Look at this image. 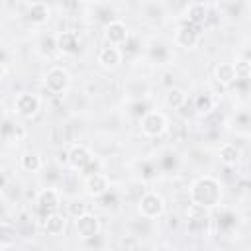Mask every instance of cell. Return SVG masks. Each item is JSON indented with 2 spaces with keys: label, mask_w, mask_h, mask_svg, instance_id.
Segmentation results:
<instances>
[{
  "label": "cell",
  "mask_w": 251,
  "mask_h": 251,
  "mask_svg": "<svg viewBox=\"0 0 251 251\" xmlns=\"http://www.w3.org/2000/svg\"><path fill=\"white\" fill-rule=\"evenodd\" d=\"M194 110L200 116L212 114L216 110V96H214V92H200V94H196V98H194Z\"/></svg>",
  "instance_id": "obj_20"
},
{
  "label": "cell",
  "mask_w": 251,
  "mask_h": 251,
  "mask_svg": "<svg viewBox=\"0 0 251 251\" xmlns=\"http://www.w3.org/2000/svg\"><path fill=\"white\" fill-rule=\"evenodd\" d=\"M57 39V51L61 55H75L80 49V37L76 31H59L55 33Z\"/></svg>",
  "instance_id": "obj_13"
},
{
  "label": "cell",
  "mask_w": 251,
  "mask_h": 251,
  "mask_svg": "<svg viewBox=\"0 0 251 251\" xmlns=\"http://www.w3.org/2000/svg\"><path fill=\"white\" fill-rule=\"evenodd\" d=\"M173 41H175L176 47H180L184 51H192L202 41V27L200 25H194V24H188V22H182L176 27V31H175Z\"/></svg>",
  "instance_id": "obj_5"
},
{
  "label": "cell",
  "mask_w": 251,
  "mask_h": 251,
  "mask_svg": "<svg viewBox=\"0 0 251 251\" xmlns=\"http://www.w3.org/2000/svg\"><path fill=\"white\" fill-rule=\"evenodd\" d=\"M102 231V224H100V218L92 212H86L78 218H75V233L78 239H84V241H90V239H96Z\"/></svg>",
  "instance_id": "obj_8"
},
{
  "label": "cell",
  "mask_w": 251,
  "mask_h": 251,
  "mask_svg": "<svg viewBox=\"0 0 251 251\" xmlns=\"http://www.w3.org/2000/svg\"><path fill=\"white\" fill-rule=\"evenodd\" d=\"M186 100H188V94H186V90L180 88V86H171V88L165 92V104H167L169 108H173V110H180V108L186 104Z\"/></svg>",
  "instance_id": "obj_19"
},
{
  "label": "cell",
  "mask_w": 251,
  "mask_h": 251,
  "mask_svg": "<svg viewBox=\"0 0 251 251\" xmlns=\"http://www.w3.org/2000/svg\"><path fill=\"white\" fill-rule=\"evenodd\" d=\"M208 16H210V6L204 0H192V2H188L186 8H184V12H182L184 22L194 24V25H200V27L208 22Z\"/></svg>",
  "instance_id": "obj_12"
},
{
  "label": "cell",
  "mask_w": 251,
  "mask_h": 251,
  "mask_svg": "<svg viewBox=\"0 0 251 251\" xmlns=\"http://www.w3.org/2000/svg\"><path fill=\"white\" fill-rule=\"evenodd\" d=\"M139 129L145 137H161L169 131V118L159 110H147L139 120Z\"/></svg>",
  "instance_id": "obj_4"
},
{
  "label": "cell",
  "mask_w": 251,
  "mask_h": 251,
  "mask_svg": "<svg viewBox=\"0 0 251 251\" xmlns=\"http://www.w3.org/2000/svg\"><path fill=\"white\" fill-rule=\"evenodd\" d=\"M243 153H241V147L237 143H231V141H226L224 145H220L218 149V159L226 165V167H235L239 161H241Z\"/></svg>",
  "instance_id": "obj_18"
},
{
  "label": "cell",
  "mask_w": 251,
  "mask_h": 251,
  "mask_svg": "<svg viewBox=\"0 0 251 251\" xmlns=\"http://www.w3.org/2000/svg\"><path fill=\"white\" fill-rule=\"evenodd\" d=\"M20 167H22L25 173H39V171L43 169V159H41L39 153H35V151H27V153L22 155V159H20Z\"/></svg>",
  "instance_id": "obj_22"
},
{
  "label": "cell",
  "mask_w": 251,
  "mask_h": 251,
  "mask_svg": "<svg viewBox=\"0 0 251 251\" xmlns=\"http://www.w3.org/2000/svg\"><path fill=\"white\" fill-rule=\"evenodd\" d=\"M43 231L47 235H63L67 231V214H61V212H51V214H45L43 216Z\"/></svg>",
  "instance_id": "obj_14"
},
{
  "label": "cell",
  "mask_w": 251,
  "mask_h": 251,
  "mask_svg": "<svg viewBox=\"0 0 251 251\" xmlns=\"http://www.w3.org/2000/svg\"><path fill=\"white\" fill-rule=\"evenodd\" d=\"M235 76H237V80H247L249 78V75H251V65H249V59L247 57H243V59H239V61H235Z\"/></svg>",
  "instance_id": "obj_25"
},
{
  "label": "cell",
  "mask_w": 251,
  "mask_h": 251,
  "mask_svg": "<svg viewBox=\"0 0 251 251\" xmlns=\"http://www.w3.org/2000/svg\"><path fill=\"white\" fill-rule=\"evenodd\" d=\"M35 204H37V210L41 212V216L51 214V212H59L63 206V194L55 186L41 188L35 196Z\"/></svg>",
  "instance_id": "obj_9"
},
{
  "label": "cell",
  "mask_w": 251,
  "mask_h": 251,
  "mask_svg": "<svg viewBox=\"0 0 251 251\" xmlns=\"http://www.w3.org/2000/svg\"><path fill=\"white\" fill-rule=\"evenodd\" d=\"M67 163L73 171H78V173L86 175L88 169L94 165V153L84 143H75L67 151Z\"/></svg>",
  "instance_id": "obj_6"
},
{
  "label": "cell",
  "mask_w": 251,
  "mask_h": 251,
  "mask_svg": "<svg viewBox=\"0 0 251 251\" xmlns=\"http://www.w3.org/2000/svg\"><path fill=\"white\" fill-rule=\"evenodd\" d=\"M110 188H112V182H110V176L106 173L94 171V173H88L84 176V192L90 198H102Z\"/></svg>",
  "instance_id": "obj_11"
},
{
  "label": "cell",
  "mask_w": 251,
  "mask_h": 251,
  "mask_svg": "<svg viewBox=\"0 0 251 251\" xmlns=\"http://www.w3.org/2000/svg\"><path fill=\"white\" fill-rule=\"evenodd\" d=\"M88 212V204L84 202V200H78V198H75L73 202H69L67 204V218H78V216H82V214H86Z\"/></svg>",
  "instance_id": "obj_24"
},
{
  "label": "cell",
  "mask_w": 251,
  "mask_h": 251,
  "mask_svg": "<svg viewBox=\"0 0 251 251\" xmlns=\"http://www.w3.org/2000/svg\"><path fill=\"white\" fill-rule=\"evenodd\" d=\"M39 53L43 57H53L55 53H59L57 51V39H55V35H43L41 37V41H39Z\"/></svg>",
  "instance_id": "obj_23"
},
{
  "label": "cell",
  "mask_w": 251,
  "mask_h": 251,
  "mask_svg": "<svg viewBox=\"0 0 251 251\" xmlns=\"http://www.w3.org/2000/svg\"><path fill=\"white\" fill-rule=\"evenodd\" d=\"M51 18V10L43 0H33L25 10V20L33 25H43Z\"/></svg>",
  "instance_id": "obj_15"
},
{
  "label": "cell",
  "mask_w": 251,
  "mask_h": 251,
  "mask_svg": "<svg viewBox=\"0 0 251 251\" xmlns=\"http://www.w3.org/2000/svg\"><path fill=\"white\" fill-rule=\"evenodd\" d=\"M41 96L37 92H20L14 100V110L24 120H33L41 110Z\"/></svg>",
  "instance_id": "obj_7"
},
{
  "label": "cell",
  "mask_w": 251,
  "mask_h": 251,
  "mask_svg": "<svg viewBox=\"0 0 251 251\" xmlns=\"http://www.w3.org/2000/svg\"><path fill=\"white\" fill-rule=\"evenodd\" d=\"M0 61H2V63H8V51H6L2 45H0Z\"/></svg>",
  "instance_id": "obj_27"
},
{
  "label": "cell",
  "mask_w": 251,
  "mask_h": 251,
  "mask_svg": "<svg viewBox=\"0 0 251 251\" xmlns=\"http://www.w3.org/2000/svg\"><path fill=\"white\" fill-rule=\"evenodd\" d=\"M186 218H188V224L190 227H196V226H204L210 222V210L202 208V206H196L190 202V206L186 208Z\"/></svg>",
  "instance_id": "obj_21"
},
{
  "label": "cell",
  "mask_w": 251,
  "mask_h": 251,
  "mask_svg": "<svg viewBox=\"0 0 251 251\" xmlns=\"http://www.w3.org/2000/svg\"><path fill=\"white\" fill-rule=\"evenodd\" d=\"M214 80L218 84H222L224 88L231 86L237 82V76H235V67L233 63H227V61H222L214 67Z\"/></svg>",
  "instance_id": "obj_17"
},
{
  "label": "cell",
  "mask_w": 251,
  "mask_h": 251,
  "mask_svg": "<svg viewBox=\"0 0 251 251\" xmlns=\"http://www.w3.org/2000/svg\"><path fill=\"white\" fill-rule=\"evenodd\" d=\"M188 198L192 204L206 210H216L224 202V184L214 175H200L188 186Z\"/></svg>",
  "instance_id": "obj_1"
},
{
  "label": "cell",
  "mask_w": 251,
  "mask_h": 251,
  "mask_svg": "<svg viewBox=\"0 0 251 251\" xmlns=\"http://www.w3.org/2000/svg\"><path fill=\"white\" fill-rule=\"evenodd\" d=\"M165 210H167L165 198L157 190H147L137 200V214L143 220H157L165 214Z\"/></svg>",
  "instance_id": "obj_2"
},
{
  "label": "cell",
  "mask_w": 251,
  "mask_h": 251,
  "mask_svg": "<svg viewBox=\"0 0 251 251\" xmlns=\"http://www.w3.org/2000/svg\"><path fill=\"white\" fill-rule=\"evenodd\" d=\"M8 186V178H6V173L0 169V194L4 192V188Z\"/></svg>",
  "instance_id": "obj_26"
},
{
  "label": "cell",
  "mask_w": 251,
  "mask_h": 251,
  "mask_svg": "<svg viewBox=\"0 0 251 251\" xmlns=\"http://www.w3.org/2000/svg\"><path fill=\"white\" fill-rule=\"evenodd\" d=\"M6 71H8V69H6V63H2V61H0V80L6 76Z\"/></svg>",
  "instance_id": "obj_28"
},
{
  "label": "cell",
  "mask_w": 251,
  "mask_h": 251,
  "mask_svg": "<svg viewBox=\"0 0 251 251\" xmlns=\"http://www.w3.org/2000/svg\"><path fill=\"white\" fill-rule=\"evenodd\" d=\"M98 63H100V67H104V69H116V67H120V63L124 61V51L120 49V47H116V45H104L100 51H98Z\"/></svg>",
  "instance_id": "obj_16"
},
{
  "label": "cell",
  "mask_w": 251,
  "mask_h": 251,
  "mask_svg": "<svg viewBox=\"0 0 251 251\" xmlns=\"http://www.w3.org/2000/svg\"><path fill=\"white\" fill-rule=\"evenodd\" d=\"M104 41L108 45L122 47L129 41V27L122 20H110L104 24Z\"/></svg>",
  "instance_id": "obj_10"
},
{
  "label": "cell",
  "mask_w": 251,
  "mask_h": 251,
  "mask_svg": "<svg viewBox=\"0 0 251 251\" xmlns=\"http://www.w3.org/2000/svg\"><path fill=\"white\" fill-rule=\"evenodd\" d=\"M43 86L49 94H65L71 88V73L61 65H53L43 73Z\"/></svg>",
  "instance_id": "obj_3"
}]
</instances>
